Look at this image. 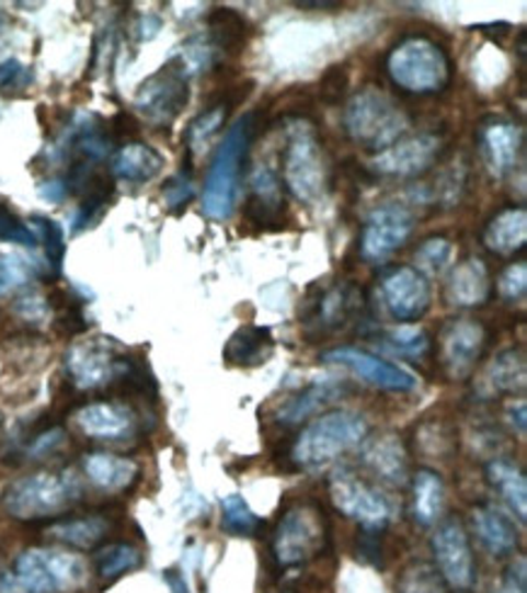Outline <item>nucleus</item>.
<instances>
[{
  "label": "nucleus",
  "instance_id": "obj_38",
  "mask_svg": "<svg viewBox=\"0 0 527 593\" xmlns=\"http://www.w3.org/2000/svg\"><path fill=\"white\" fill-rule=\"evenodd\" d=\"M452 255H455V246L447 239H443V237L425 239L416 251V271L423 277L425 275H443L447 267H450Z\"/></svg>",
  "mask_w": 527,
  "mask_h": 593
},
{
  "label": "nucleus",
  "instance_id": "obj_34",
  "mask_svg": "<svg viewBox=\"0 0 527 593\" xmlns=\"http://www.w3.org/2000/svg\"><path fill=\"white\" fill-rule=\"evenodd\" d=\"M339 397V387L333 385H311L301 395L291 397L287 404L279 409V423H287V426H295V423L307 421L311 413H317L323 404H331V401Z\"/></svg>",
  "mask_w": 527,
  "mask_h": 593
},
{
  "label": "nucleus",
  "instance_id": "obj_37",
  "mask_svg": "<svg viewBox=\"0 0 527 593\" xmlns=\"http://www.w3.org/2000/svg\"><path fill=\"white\" fill-rule=\"evenodd\" d=\"M98 574L103 579H117L141 565V555L131 545H110L98 552Z\"/></svg>",
  "mask_w": 527,
  "mask_h": 593
},
{
  "label": "nucleus",
  "instance_id": "obj_44",
  "mask_svg": "<svg viewBox=\"0 0 527 593\" xmlns=\"http://www.w3.org/2000/svg\"><path fill=\"white\" fill-rule=\"evenodd\" d=\"M0 241L30 246L32 249V246L37 243V237L32 233L27 224H22L5 205H0Z\"/></svg>",
  "mask_w": 527,
  "mask_h": 593
},
{
  "label": "nucleus",
  "instance_id": "obj_36",
  "mask_svg": "<svg viewBox=\"0 0 527 593\" xmlns=\"http://www.w3.org/2000/svg\"><path fill=\"white\" fill-rule=\"evenodd\" d=\"M397 593H447V584L435 565L413 562L401 572Z\"/></svg>",
  "mask_w": 527,
  "mask_h": 593
},
{
  "label": "nucleus",
  "instance_id": "obj_14",
  "mask_svg": "<svg viewBox=\"0 0 527 593\" xmlns=\"http://www.w3.org/2000/svg\"><path fill=\"white\" fill-rule=\"evenodd\" d=\"M416 227L411 209L403 205H382L365 221L360 253L369 263H382L409 241Z\"/></svg>",
  "mask_w": 527,
  "mask_h": 593
},
{
  "label": "nucleus",
  "instance_id": "obj_47",
  "mask_svg": "<svg viewBox=\"0 0 527 593\" xmlns=\"http://www.w3.org/2000/svg\"><path fill=\"white\" fill-rule=\"evenodd\" d=\"M15 311H18V315H20L22 319H25V321L39 323V321L47 319V315H49V301L44 299L42 295H37V293H30V295L20 297V299L15 301Z\"/></svg>",
  "mask_w": 527,
  "mask_h": 593
},
{
  "label": "nucleus",
  "instance_id": "obj_50",
  "mask_svg": "<svg viewBox=\"0 0 527 593\" xmlns=\"http://www.w3.org/2000/svg\"><path fill=\"white\" fill-rule=\"evenodd\" d=\"M64 431L61 429H51L47 433H42L39 438L35 441V445H32V455H47L51 451H56L64 443Z\"/></svg>",
  "mask_w": 527,
  "mask_h": 593
},
{
  "label": "nucleus",
  "instance_id": "obj_12",
  "mask_svg": "<svg viewBox=\"0 0 527 593\" xmlns=\"http://www.w3.org/2000/svg\"><path fill=\"white\" fill-rule=\"evenodd\" d=\"M435 569L440 572L447 586L469 591L477 581V559L469 545L465 523L459 518H445L433 535Z\"/></svg>",
  "mask_w": 527,
  "mask_h": 593
},
{
  "label": "nucleus",
  "instance_id": "obj_52",
  "mask_svg": "<svg viewBox=\"0 0 527 593\" xmlns=\"http://www.w3.org/2000/svg\"><path fill=\"white\" fill-rule=\"evenodd\" d=\"M525 411H527V404H525L523 399L518 401V404H511V409H508V417H511L513 429H518V433H520V435H525V431H527Z\"/></svg>",
  "mask_w": 527,
  "mask_h": 593
},
{
  "label": "nucleus",
  "instance_id": "obj_21",
  "mask_svg": "<svg viewBox=\"0 0 527 593\" xmlns=\"http://www.w3.org/2000/svg\"><path fill=\"white\" fill-rule=\"evenodd\" d=\"M76 423L88 438L119 441L134 431V413L115 401H93L76 413Z\"/></svg>",
  "mask_w": 527,
  "mask_h": 593
},
{
  "label": "nucleus",
  "instance_id": "obj_29",
  "mask_svg": "<svg viewBox=\"0 0 527 593\" xmlns=\"http://www.w3.org/2000/svg\"><path fill=\"white\" fill-rule=\"evenodd\" d=\"M83 472L91 482L103 491H125L139 477V467L134 460L110 453H91L83 460Z\"/></svg>",
  "mask_w": 527,
  "mask_h": 593
},
{
  "label": "nucleus",
  "instance_id": "obj_5",
  "mask_svg": "<svg viewBox=\"0 0 527 593\" xmlns=\"http://www.w3.org/2000/svg\"><path fill=\"white\" fill-rule=\"evenodd\" d=\"M387 73L401 91L433 95L447 88L452 78L450 56L428 37H406L387 56Z\"/></svg>",
  "mask_w": 527,
  "mask_h": 593
},
{
  "label": "nucleus",
  "instance_id": "obj_20",
  "mask_svg": "<svg viewBox=\"0 0 527 593\" xmlns=\"http://www.w3.org/2000/svg\"><path fill=\"white\" fill-rule=\"evenodd\" d=\"M479 144H481V153H484V161L489 166L491 175L503 178L513 171L515 163H518L523 134H520V127L513 125V122L493 117L481 125Z\"/></svg>",
  "mask_w": 527,
  "mask_h": 593
},
{
  "label": "nucleus",
  "instance_id": "obj_2",
  "mask_svg": "<svg viewBox=\"0 0 527 593\" xmlns=\"http://www.w3.org/2000/svg\"><path fill=\"white\" fill-rule=\"evenodd\" d=\"M369 426L360 413L353 411H329L307 423V429L297 435L289 451V460L297 469L329 467L341 455L355 451L367 441Z\"/></svg>",
  "mask_w": 527,
  "mask_h": 593
},
{
  "label": "nucleus",
  "instance_id": "obj_1",
  "mask_svg": "<svg viewBox=\"0 0 527 593\" xmlns=\"http://www.w3.org/2000/svg\"><path fill=\"white\" fill-rule=\"evenodd\" d=\"M255 112L239 117L233 127L224 134V141L211 159L207 171L205 193H202V212L215 221H227L239 205L241 195V173L249 147L255 137Z\"/></svg>",
  "mask_w": 527,
  "mask_h": 593
},
{
  "label": "nucleus",
  "instance_id": "obj_25",
  "mask_svg": "<svg viewBox=\"0 0 527 593\" xmlns=\"http://www.w3.org/2000/svg\"><path fill=\"white\" fill-rule=\"evenodd\" d=\"M527 367H525V355L515 349L501 351L489 367L481 375L479 391L486 397H501V395H515L525 387Z\"/></svg>",
  "mask_w": 527,
  "mask_h": 593
},
{
  "label": "nucleus",
  "instance_id": "obj_4",
  "mask_svg": "<svg viewBox=\"0 0 527 593\" xmlns=\"http://www.w3.org/2000/svg\"><path fill=\"white\" fill-rule=\"evenodd\" d=\"M343 125L355 144L379 153L409 132L411 119L394 98L375 85H367L347 100Z\"/></svg>",
  "mask_w": 527,
  "mask_h": 593
},
{
  "label": "nucleus",
  "instance_id": "obj_32",
  "mask_svg": "<svg viewBox=\"0 0 527 593\" xmlns=\"http://www.w3.org/2000/svg\"><path fill=\"white\" fill-rule=\"evenodd\" d=\"M445 484L433 469H419L413 477V513L421 525H433L443 518Z\"/></svg>",
  "mask_w": 527,
  "mask_h": 593
},
{
  "label": "nucleus",
  "instance_id": "obj_24",
  "mask_svg": "<svg viewBox=\"0 0 527 593\" xmlns=\"http://www.w3.org/2000/svg\"><path fill=\"white\" fill-rule=\"evenodd\" d=\"M363 463L373 469L377 477H382L389 484H403L409 477V457L403 451V443L397 435H382L365 445Z\"/></svg>",
  "mask_w": 527,
  "mask_h": 593
},
{
  "label": "nucleus",
  "instance_id": "obj_33",
  "mask_svg": "<svg viewBox=\"0 0 527 593\" xmlns=\"http://www.w3.org/2000/svg\"><path fill=\"white\" fill-rule=\"evenodd\" d=\"M107 533H110V523L100 516L59 521L47 528V535L51 540L78 547V550H91V547L105 540Z\"/></svg>",
  "mask_w": 527,
  "mask_h": 593
},
{
  "label": "nucleus",
  "instance_id": "obj_30",
  "mask_svg": "<svg viewBox=\"0 0 527 593\" xmlns=\"http://www.w3.org/2000/svg\"><path fill=\"white\" fill-rule=\"evenodd\" d=\"M486 477L491 487L499 491V494L506 499L511 511L518 516L523 523L527 518V479L525 472L513 465L511 460H503V457H493L486 465Z\"/></svg>",
  "mask_w": 527,
  "mask_h": 593
},
{
  "label": "nucleus",
  "instance_id": "obj_11",
  "mask_svg": "<svg viewBox=\"0 0 527 593\" xmlns=\"http://www.w3.org/2000/svg\"><path fill=\"white\" fill-rule=\"evenodd\" d=\"M190 100L187 88V71L181 59L168 61L163 69L146 78L139 85L134 105L141 115L151 122V125H171V122L181 115L183 107Z\"/></svg>",
  "mask_w": 527,
  "mask_h": 593
},
{
  "label": "nucleus",
  "instance_id": "obj_13",
  "mask_svg": "<svg viewBox=\"0 0 527 593\" xmlns=\"http://www.w3.org/2000/svg\"><path fill=\"white\" fill-rule=\"evenodd\" d=\"M443 147L445 141L437 134H411V137H401L385 151H379L369 166H373L377 175L416 178L431 171L437 159H440Z\"/></svg>",
  "mask_w": 527,
  "mask_h": 593
},
{
  "label": "nucleus",
  "instance_id": "obj_56",
  "mask_svg": "<svg viewBox=\"0 0 527 593\" xmlns=\"http://www.w3.org/2000/svg\"><path fill=\"white\" fill-rule=\"evenodd\" d=\"M0 438H3V426H0Z\"/></svg>",
  "mask_w": 527,
  "mask_h": 593
},
{
  "label": "nucleus",
  "instance_id": "obj_16",
  "mask_svg": "<svg viewBox=\"0 0 527 593\" xmlns=\"http://www.w3.org/2000/svg\"><path fill=\"white\" fill-rule=\"evenodd\" d=\"M440 365L450 379H465L474 373L486 345V329L477 319H452L440 331Z\"/></svg>",
  "mask_w": 527,
  "mask_h": 593
},
{
  "label": "nucleus",
  "instance_id": "obj_28",
  "mask_svg": "<svg viewBox=\"0 0 527 593\" xmlns=\"http://www.w3.org/2000/svg\"><path fill=\"white\" fill-rule=\"evenodd\" d=\"M273 349L275 341L271 329L249 323V327H241L233 333L227 345H224V361L237 367H255L267 363V357L273 355Z\"/></svg>",
  "mask_w": 527,
  "mask_h": 593
},
{
  "label": "nucleus",
  "instance_id": "obj_6",
  "mask_svg": "<svg viewBox=\"0 0 527 593\" xmlns=\"http://www.w3.org/2000/svg\"><path fill=\"white\" fill-rule=\"evenodd\" d=\"M81 499V484L69 472H39L10 484L3 509L18 521L54 518L69 511Z\"/></svg>",
  "mask_w": 527,
  "mask_h": 593
},
{
  "label": "nucleus",
  "instance_id": "obj_46",
  "mask_svg": "<svg viewBox=\"0 0 527 593\" xmlns=\"http://www.w3.org/2000/svg\"><path fill=\"white\" fill-rule=\"evenodd\" d=\"M195 195V187H193V181H190V173H181V175H173L171 181L165 183L163 187V197H165V205L171 209H177V207H187L190 199H193Z\"/></svg>",
  "mask_w": 527,
  "mask_h": 593
},
{
  "label": "nucleus",
  "instance_id": "obj_15",
  "mask_svg": "<svg viewBox=\"0 0 527 593\" xmlns=\"http://www.w3.org/2000/svg\"><path fill=\"white\" fill-rule=\"evenodd\" d=\"M321 361L331 365H343L357 377H363L367 385L385 391H397V395H406V391L419 387V379L403 370V367L365 349H355V345H341V349L326 351L321 355Z\"/></svg>",
  "mask_w": 527,
  "mask_h": 593
},
{
  "label": "nucleus",
  "instance_id": "obj_48",
  "mask_svg": "<svg viewBox=\"0 0 527 593\" xmlns=\"http://www.w3.org/2000/svg\"><path fill=\"white\" fill-rule=\"evenodd\" d=\"M491 593H527V567H525V557H518L515 562L508 567L506 579L493 589Z\"/></svg>",
  "mask_w": 527,
  "mask_h": 593
},
{
  "label": "nucleus",
  "instance_id": "obj_49",
  "mask_svg": "<svg viewBox=\"0 0 527 593\" xmlns=\"http://www.w3.org/2000/svg\"><path fill=\"white\" fill-rule=\"evenodd\" d=\"M32 81V73L15 59H8L0 64V88H25Z\"/></svg>",
  "mask_w": 527,
  "mask_h": 593
},
{
  "label": "nucleus",
  "instance_id": "obj_41",
  "mask_svg": "<svg viewBox=\"0 0 527 593\" xmlns=\"http://www.w3.org/2000/svg\"><path fill=\"white\" fill-rule=\"evenodd\" d=\"M35 277V267L18 253L0 251V295L13 293L18 287H25Z\"/></svg>",
  "mask_w": 527,
  "mask_h": 593
},
{
  "label": "nucleus",
  "instance_id": "obj_26",
  "mask_svg": "<svg viewBox=\"0 0 527 593\" xmlns=\"http://www.w3.org/2000/svg\"><path fill=\"white\" fill-rule=\"evenodd\" d=\"M527 212L525 207L501 209L484 229V246L496 255H513L525 249Z\"/></svg>",
  "mask_w": 527,
  "mask_h": 593
},
{
  "label": "nucleus",
  "instance_id": "obj_3",
  "mask_svg": "<svg viewBox=\"0 0 527 593\" xmlns=\"http://www.w3.org/2000/svg\"><path fill=\"white\" fill-rule=\"evenodd\" d=\"M88 565L83 557L49 547H32L10 572H0V593H66L85 584Z\"/></svg>",
  "mask_w": 527,
  "mask_h": 593
},
{
  "label": "nucleus",
  "instance_id": "obj_53",
  "mask_svg": "<svg viewBox=\"0 0 527 593\" xmlns=\"http://www.w3.org/2000/svg\"><path fill=\"white\" fill-rule=\"evenodd\" d=\"M115 125H119V127H115V134H119V137H122V134H137V122H134L129 115H125V112L117 115Z\"/></svg>",
  "mask_w": 527,
  "mask_h": 593
},
{
  "label": "nucleus",
  "instance_id": "obj_18",
  "mask_svg": "<svg viewBox=\"0 0 527 593\" xmlns=\"http://www.w3.org/2000/svg\"><path fill=\"white\" fill-rule=\"evenodd\" d=\"M382 299L399 323H413L431 309V285L416 267L397 265L382 277Z\"/></svg>",
  "mask_w": 527,
  "mask_h": 593
},
{
  "label": "nucleus",
  "instance_id": "obj_54",
  "mask_svg": "<svg viewBox=\"0 0 527 593\" xmlns=\"http://www.w3.org/2000/svg\"><path fill=\"white\" fill-rule=\"evenodd\" d=\"M165 579H168V584H171V589H173L175 593H187L185 584H183V581H181V579H177V577H175V572H165Z\"/></svg>",
  "mask_w": 527,
  "mask_h": 593
},
{
  "label": "nucleus",
  "instance_id": "obj_43",
  "mask_svg": "<svg viewBox=\"0 0 527 593\" xmlns=\"http://www.w3.org/2000/svg\"><path fill=\"white\" fill-rule=\"evenodd\" d=\"M347 85H351V76H347L345 64H335L331 69L321 76L319 83V98L321 103L326 105H339L347 93Z\"/></svg>",
  "mask_w": 527,
  "mask_h": 593
},
{
  "label": "nucleus",
  "instance_id": "obj_40",
  "mask_svg": "<svg viewBox=\"0 0 527 593\" xmlns=\"http://www.w3.org/2000/svg\"><path fill=\"white\" fill-rule=\"evenodd\" d=\"M382 345H387V349L397 355L421 357L428 353L431 339H428V333L419 327H401V329H389L382 335Z\"/></svg>",
  "mask_w": 527,
  "mask_h": 593
},
{
  "label": "nucleus",
  "instance_id": "obj_10",
  "mask_svg": "<svg viewBox=\"0 0 527 593\" xmlns=\"http://www.w3.org/2000/svg\"><path fill=\"white\" fill-rule=\"evenodd\" d=\"M329 494L333 506L360 523L363 531H385L391 521L389 499L353 469H335L329 479Z\"/></svg>",
  "mask_w": 527,
  "mask_h": 593
},
{
  "label": "nucleus",
  "instance_id": "obj_55",
  "mask_svg": "<svg viewBox=\"0 0 527 593\" xmlns=\"http://www.w3.org/2000/svg\"><path fill=\"white\" fill-rule=\"evenodd\" d=\"M299 8H313V10H339L341 3H297Z\"/></svg>",
  "mask_w": 527,
  "mask_h": 593
},
{
  "label": "nucleus",
  "instance_id": "obj_27",
  "mask_svg": "<svg viewBox=\"0 0 527 593\" xmlns=\"http://www.w3.org/2000/svg\"><path fill=\"white\" fill-rule=\"evenodd\" d=\"M163 156L156 151L149 144L131 141L127 147H122L115 159H112V175L119 178L125 183H149L156 175L163 171Z\"/></svg>",
  "mask_w": 527,
  "mask_h": 593
},
{
  "label": "nucleus",
  "instance_id": "obj_45",
  "mask_svg": "<svg viewBox=\"0 0 527 593\" xmlns=\"http://www.w3.org/2000/svg\"><path fill=\"white\" fill-rule=\"evenodd\" d=\"M496 287H499L501 299H506V301L523 299L527 289V263L520 261V263L508 265L506 271L501 273Z\"/></svg>",
  "mask_w": 527,
  "mask_h": 593
},
{
  "label": "nucleus",
  "instance_id": "obj_51",
  "mask_svg": "<svg viewBox=\"0 0 527 593\" xmlns=\"http://www.w3.org/2000/svg\"><path fill=\"white\" fill-rule=\"evenodd\" d=\"M39 195L44 199H51V203H61V199L69 195V187H66L64 181H51V183H44L39 187Z\"/></svg>",
  "mask_w": 527,
  "mask_h": 593
},
{
  "label": "nucleus",
  "instance_id": "obj_31",
  "mask_svg": "<svg viewBox=\"0 0 527 593\" xmlns=\"http://www.w3.org/2000/svg\"><path fill=\"white\" fill-rule=\"evenodd\" d=\"M209 39L215 44L217 52L224 54H239L243 52L245 42H249L251 27L241 13L233 8H217L209 15Z\"/></svg>",
  "mask_w": 527,
  "mask_h": 593
},
{
  "label": "nucleus",
  "instance_id": "obj_9",
  "mask_svg": "<svg viewBox=\"0 0 527 593\" xmlns=\"http://www.w3.org/2000/svg\"><path fill=\"white\" fill-rule=\"evenodd\" d=\"M365 307L363 289L351 283H326L317 280L299 307V323L311 339L326 335L351 323Z\"/></svg>",
  "mask_w": 527,
  "mask_h": 593
},
{
  "label": "nucleus",
  "instance_id": "obj_35",
  "mask_svg": "<svg viewBox=\"0 0 527 593\" xmlns=\"http://www.w3.org/2000/svg\"><path fill=\"white\" fill-rule=\"evenodd\" d=\"M229 105L221 103V100H217L215 105H209L202 115H197L193 119V125L187 127V147L190 151H202L207 149L211 139L217 137V134L221 132L224 122H227V115H229Z\"/></svg>",
  "mask_w": 527,
  "mask_h": 593
},
{
  "label": "nucleus",
  "instance_id": "obj_19",
  "mask_svg": "<svg viewBox=\"0 0 527 593\" xmlns=\"http://www.w3.org/2000/svg\"><path fill=\"white\" fill-rule=\"evenodd\" d=\"M243 215L253 227L275 231L285 227V197L283 181L271 166H257L251 178V193L243 205Z\"/></svg>",
  "mask_w": 527,
  "mask_h": 593
},
{
  "label": "nucleus",
  "instance_id": "obj_42",
  "mask_svg": "<svg viewBox=\"0 0 527 593\" xmlns=\"http://www.w3.org/2000/svg\"><path fill=\"white\" fill-rule=\"evenodd\" d=\"M30 224L37 229L39 239L44 243V251H47V259H49V265L54 267L56 273L61 271V263H64V253H66V243H64V229L56 224L54 219L49 217H42V215H35L30 217Z\"/></svg>",
  "mask_w": 527,
  "mask_h": 593
},
{
  "label": "nucleus",
  "instance_id": "obj_17",
  "mask_svg": "<svg viewBox=\"0 0 527 593\" xmlns=\"http://www.w3.org/2000/svg\"><path fill=\"white\" fill-rule=\"evenodd\" d=\"M66 370H69L76 387L95 389L127 373L129 365L127 361H119L117 349L110 341L95 339L73 345L66 355Z\"/></svg>",
  "mask_w": 527,
  "mask_h": 593
},
{
  "label": "nucleus",
  "instance_id": "obj_57",
  "mask_svg": "<svg viewBox=\"0 0 527 593\" xmlns=\"http://www.w3.org/2000/svg\"><path fill=\"white\" fill-rule=\"evenodd\" d=\"M462 593H467V591H462Z\"/></svg>",
  "mask_w": 527,
  "mask_h": 593
},
{
  "label": "nucleus",
  "instance_id": "obj_23",
  "mask_svg": "<svg viewBox=\"0 0 527 593\" xmlns=\"http://www.w3.org/2000/svg\"><path fill=\"white\" fill-rule=\"evenodd\" d=\"M472 528L479 543L484 545L486 552H491L493 557L511 555L515 547H518V531H515L513 521L496 506H489V503L472 511Z\"/></svg>",
  "mask_w": 527,
  "mask_h": 593
},
{
  "label": "nucleus",
  "instance_id": "obj_22",
  "mask_svg": "<svg viewBox=\"0 0 527 593\" xmlns=\"http://www.w3.org/2000/svg\"><path fill=\"white\" fill-rule=\"evenodd\" d=\"M447 301L455 307H481L491 297L489 271L481 259H467L452 267L445 283Z\"/></svg>",
  "mask_w": 527,
  "mask_h": 593
},
{
  "label": "nucleus",
  "instance_id": "obj_7",
  "mask_svg": "<svg viewBox=\"0 0 527 593\" xmlns=\"http://www.w3.org/2000/svg\"><path fill=\"white\" fill-rule=\"evenodd\" d=\"M283 178L289 193L301 203H317L326 193L329 168L323 159L319 134L313 125L301 117L289 129L283 153Z\"/></svg>",
  "mask_w": 527,
  "mask_h": 593
},
{
  "label": "nucleus",
  "instance_id": "obj_39",
  "mask_svg": "<svg viewBox=\"0 0 527 593\" xmlns=\"http://www.w3.org/2000/svg\"><path fill=\"white\" fill-rule=\"evenodd\" d=\"M221 511H224V525H227L231 533L255 535L263 528V521L255 516L253 509L239 494H229L227 499H224Z\"/></svg>",
  "mask_w": 527,
  "mask_h": 593
},
{
  "label": "nucleus",
  "instance_id": "obj_8",
  "mask_svg": "<svg viewBox=\"0 0 527 593\" xmlns=\"http://www.w3.org/2000/svg\"><path fill=\"white\" fill-rule=\"evenodd\" d=\"M329 545V523L319 503H295L279 518L273 535V557L279 567H299Z\"/></svg>",
  "mask_w": 527,
  "mask_h": 593
}]
</instances>
